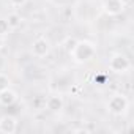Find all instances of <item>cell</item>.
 Masks as SVG:
<instances>
[{
    "instance_id": "cell-4",
    "label": "cell",
    "mask_w": 134,
    "mask_h": 134,
    "mask_svg": "<svg viewBox=\"0 0 134 134\" xmlns=\"http://www.w3.org/2000/svg\"><path fill=\"white\" fill-rule=\"evenodd\" d=\"M49 51H51V44H49L47 38H44V36H40L32 43V54L38 58L46 57L49 54Z\"/></svg>"
},
{
    "instance_id": "cell-9",
    "label": "cell",
    "mask_w": 134,
    "mask_h": 134,
    "mask_svg": "<svg viewBox=\"0 0 134 134\" xmlns=\"http://www.w3.org/2000/svg\"><path fill=\"white\" fill-rule=\"evenodd\" d=\"M7 21H8V24H10L11 29H18V27L21 25V22H22V19H21V16H19L18 13H11V14H8Z\"/></svg>"
},
{
    "instance_id": "cell-12",
    "label": "cell",
    "mask_w": 134,
    "mask_h": 134,
    "mask_svg": "<svg viewBox=\"0 0 134 134\" xmlns=\"http://www.w3.org/2000/svg\"><path fill=\"white\" fill-rule=\"evenodd\" d=\"M10 85H11V79H10L7 74L0 73V90H5V88H8Z\"/></svg>"
},
{
    "instance_id": "cell-6",
    "label": "cell",
    "mask_w": 134,
    "mask_h": 134,
    "mask_svg": "<svg viewBox=\"0 0 134 134\" xmlns=\"http://www.w3.org/2000/svg\"><path fill=\"white\" fill-rule=\"evenodd\" d=\"M18 129V120L13 115H3L0 117V132L3 134H14Z\"/></svg>"
},
{
    "instance_id": "cell-2",
    "label": "cell",
    "mask_w": 134,
    "mask_h": 134,
    "mask_svg": "<svg viewBox=\"0 0 134 134\" xmlns=\"http://www.w3.org/2000/svg\"><path fill=\"white\" fill-rule=\"evenodd\" d=\"M107 110L112 114V115H125L126 112H128V107H129V101H128V98L125 96V95H121V93H115V95H112L110 98H109V101H107Z\"/></svg>"
},
{
    "instance_id": "cell-1",
    "label": "cell",
    "mask_w": 134,
    "mask_h": 134,
    "mask_svg": "<svg viewBox=\"0 0 134 134\" xmlns=\"http://www.w3.org/2000/svg\"><path fill=\"white\" fill-rule=\"evenodd\" d=\"M96 55V46L87 40H77L74 49L71 51V57L76 63H87Z\"/></svg>"
},
{
    "instance_id": "cell-14",
    "label": "cell",
    "mask_w": 134,
    "mask_h": 134,
    "mask_svg": "<svg viewBox=\"0 0 134 134\" xmlns=\"http://www.w3.org/2000/svg\"><path fill=\"white\" fill-rule=\"evenodd\" d=\"M73 132H84V134H85V132H88V131H87L85 128H76V129H73Z\"/></svg>"
},
{
    "instance_id": "cell-3",
    "label": "cell",
    "mask_w": 134,
    "mask_h": 134,
    "mask_svg": "<svg viewBox=\"0 0 134 134\" xmlns=\"http://www.w3.org/2000/svg\"><path fill=\"white\" fill-rule=\"evenodd\" d=\"M131 68V62L123 54H114L109 58V70L115 74H125Z\"/></svg>"
},
{
    "instance_id": "cell-10",
    "label": "cell",
    "mask_w": 134,
    "mask_h": 134,
    "mask_svg": "<svg viewBox=\"0 0 134 134\" xmlns=\"http://www.w3.org/2000/svg\"><path fill=\"white\" fill-rule=\"evenodd\" d=\"M10 30H11V27H10L8 21H7L5 18H0V36L5 38V36L10 33Z\"/></svg>"
},
{
    "instance_id": "cell-8",
    "label": "cell",
    "mask_w": 134,
    "mask_h": 134,
    "mask_svg": "<svg viewBox=\"0 0 134 134\" xmlns=\"http://www.w3.org/2000/svg\"><path fill=\"white\" fill-rule=\"evenodd\" d=\"M18 101V93L14 90H11L10 87L5 90H0V106L3 107H10Z\"/></svg>"
},
{
    "instance_id": "cell-7",
    "label": "cell",
    "mask_w": 134,
    "mask_h": 134,
    "mask_svg": "<svg viewBox=\"0 0 134 134\" xmlns=\"http://www.w3.org/2000/svg\"><path fill=\"white\" fill-rule=\"evenodd\" d=\"M65 106V101L60 95H51L49 98L44 99V109H47L49 112H60Z\"/></svg>"
},
{
    "instance_id": "cell-13",
    "label": "cell",
    "mask_w": 134,
    "mask_h": 134,
    "mask_svg": "<svg viewBox=\"0 0 134 134\" xmlns=\"http://www.w3.org/2000/svg\"><path fill=\"white\" fill-rule=\"evenodd\" d=\"M10 3H11V7H14V8H22V7L27 3V0H10Z\"/></svg>"
},
{
    "instance_id": "cell-5",
    "label": "cell",
    "mask_w": 134,
    "mask_h": 134,
    "mask_svg": "<svg viewBox=\"0 0 134 134\" xmlns=\"http://www.w3.org/2000/svg\"><path fill=\"white\" fill-rule=\"evenodd\" d=\"M123 10H125L123 0H104L103 3V11L107 16H118Z\"/></svg>"
},
{
    "instance_id": "cell-15",
    "label": "cell",
    "mask_w": 134,
    "mask_h": 134,
    "mask_svg": "<svg viewBox=\"0 0 134 134\" xmlns=\"http://www.w3.org/2000/svg\"><path fill=\"white\" fill-rule=\"evenodd\" d=\"M3 46H5V40H3V36H0V51L3 49Z\"/></svg>"
},
{
    "instance_id": "cell-11",
    "label": "cell",
    "mask_w": 134,
    "mask_h": 134,
    "mask_svg": "<svg viewBox=\"0 0 134 134\" xmlns=\"http://www.w3.org/2000/svg\"><path fill=\"white\" fill-rule=\"evenodd\" d=\"M76 43H77V40H76L74 36H70V38H66V40H65V43H63V47H65V51L68 52V54H71V51L74 49Z\"/></svg>"
}]
</instances>
